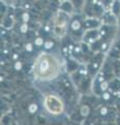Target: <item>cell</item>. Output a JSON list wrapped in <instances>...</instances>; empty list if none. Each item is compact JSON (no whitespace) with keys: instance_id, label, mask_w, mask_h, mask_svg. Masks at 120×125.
I'll list each match as a JSON object with an SVG mask.
<instances>
[{"instance_id":"52a82bcc","label":"cell","mask_w":120,"mask_h":125,"mask_svg":"<svg viewBox=\"0 0 120 125\" xmlns=\"http://www.w3.org/2000/svg\"><path fill=\"white\" fill-rule=\"evenodd\" d=\"M28 48V50H32V45L28 44V45H26V49Z\"/></svg>"},{"instance_id":"3957f363","label":"cell","mask_w":120,"mask_h":125,"mask_svg":"<svg viewBox=\"0 0 120 125\" xmlns=\"http://www.w3.org/2000/svg\"><path fill=\"white\" fill-rule=\"evenodd\" d=\"M69 15L65 11H59L55 19V27H53V32L57 37H64L66 31H67Z\"/></svg>"},{"instance_id":"277c9868","label":"cell","mask_w":120,"mask_h":125,"mask_svg":"<svg viewBox=\"0 0 120 125\" xmlns=\"http://www.w3.org/2000/svg\"><path fill=\"white\" fill-rule=\"evenodd\" d=\"M101 5L107 11H110L114 5V0H101Z\"/></svg>"},{"instance_id":"5b68a950","label":"cell","mask_w":120,"mask_h":125,"mask_svg":"<svg viewBox=\"0 0 120 125\" xmlns=\"http://www.w3.org/2000/svg\"><path fill=\"white\" fill-rule=\"evenodd\" d=\"M21 28H22V31H23V32H25V31L27 30V25H26V24H23Z\"/></svg>"},{"instance_id":"6da1fadb","label":"cell","mask_w":120,"mask_h":125,"mask_svg":"<svg viewBox=\"0 0 120 125\" xmlns=\"http://www.w3.org/2000/svg\"><path fill=\"white\" fill-rule=\"evenodd\" d=\"M33 73L39 80H51L60 73V62L50 53H41L33 65Z\"/></svg>"},{"instance_id":"8992f818","label":"cell","mask_w":120,"mask_h":125,"mask_svg":"<svg viewBox=\"0 0 120 125\" xmlns=\"http://www.w3.org/2000/svg\"><path fill=\"white\" fill-rule=\"evenodd\" d=\"M51 45H52V43H51V42L45 43V47H46V48H50V47H51Z\"/></svg>"},{"instance_id":"7a4b0ae2","label":"cell","mask_w":120,"mask_h":125,"mask_svg":"<svg viewBox=\"0 0 120 125\" xmlns=\"http://www.w3.org/2000/svg\"><path fill=\"white\" fill-rule=\"evenodd\" d=\"M44 105L46 109L52 115H60L65 109V104L63 100L55 95H52V94H49L45 97Z\"/></svg>"}]
</instances>
